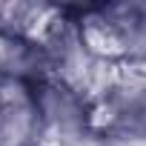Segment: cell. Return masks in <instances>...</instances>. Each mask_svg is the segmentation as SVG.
Listing matches in <instances>:
<instances>
[{
  "label": "cell",
  "instance_id": "cell-1",
  "mask_svg": "<svg viewBox=\"0 0 146 146\" xmlns=\"http://www.w3.org/2000/svg\"><path fill=\"white\" fill-rule=\"evenodd\" d=\"M37 146H40V143H37Z\"/></svg>",
  "mask_w": 146,
  "mask_h": 146
}]
</instances>
